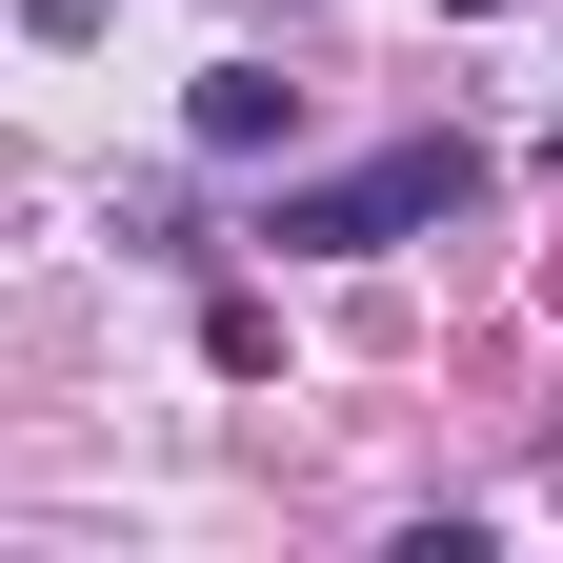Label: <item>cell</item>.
<instances>
[{"instance_id": "cell-2", "label": "cell", "mask_w": 563, "mask_h": 563, "mask_svg": "<svg viewBox=\"0 0 563 563\" xmlns=\"http://www.w3.org/2000/svg\"><path fill=\"white\" fill-rule=\"evenodd\" d=\"M181 121H201V162H282V141H302V81H262V60H222V81H201Z\"/></svg>"}, {"instance_id": "cell-3", "label": "cell", "mask_w": 563, "mask_h": 563, "mask_svg": "<svg viewBox=\"0 0 563 563\" xmlns=\"http://www.w3.org/2000/svg\"><path fill=\"white\" fill-rule=\"evenodd\" d=\"M443 21H483V0H443Z\"/></svg>"}, {"instance_id": "cell-1", "label": "cell", "mask_w": 563, "mask_h": 563, "mask_svg": "<svg viewBox=\"0 0 563 563\" xmlns=\"http://www.w3.org/2000/svg\"><path fill=\"white\" fill-rule=\"evenodd\" d=\"M483 201V162L463 141H383V162H342V181H282V262H383V242H422V222H463Z\"/></svg>"}]
</instances>
